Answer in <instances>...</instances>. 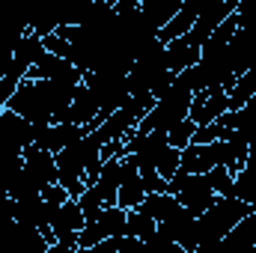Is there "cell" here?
<instances>
[{
    "label": "cell",
    "mask_w": 256,
    "mask_h": 253,
    "mask_svg": "<svg viewBox=\"0 0 256 253\" xmlns=\"http://www.w3.org/2000/svg\"><path fill=\"white\" fill-rule=\"evenodd\" d=\"M250 212H254V208L244 206V202H238V200H224V196H218V202H214L208 212H202V214L196 218V236H200L196 253H214V248H218Z\"/></svg>",
    "instance_id": "cell-1"
},
{
    "label": "cell",
    "mask_w": 256,
    "mask_h": 253,
    "mask_svg": "<svg viewBox=\"0 0 256 253\" xmlns=\"http://www.w3.org/2000/svg\"><path fill=\"white\" fill-rule=\"evenodd\" d=\"M226 110H230L226 90H224V86H212V90H202V92H196V96H194L188 120H191L196 128H202V126L218 122Z\"/></svg>",
    "instance_id": "cell-2"
},
{
    "label": "cell",
    "mask_w": 256,
    "mask_h": 253,
    "mask_svg": "<svg viewBox=\"0 0 256 253\" xmlns=\"http://www.w3.org/2000/svg\"><path fill=\"white\" fill-rule=\"evenodd\" d=\"M48 238L39 230L12 224L3 236H0V253H48Z\"/></svg>",
    "instance_id": "cell-3"
},
{
    "label": "cell",
    "mask_w": 256,
    "mask_h": 253,
    "mask_svg": "<svg viewBox=\"0 0 256 253\" xmlns=\"http://www.w3.org/2000/svg\"><path fill=\"white\" fill-rule=\"evenodd\" d=\"M176 202L182 208H188L194 218H200L202 212H208L214 202H218V194L208 185V176H188L185 188L176 194Z\"/></svg>",
    "instance_id": "cell-4"
},
{
    "label": "cell",
    "mask_w": 256,
    "mask_h": 253,
    "mask_svg": "<svg viewBox=\"0 0 256 253\" xmlns=\"http://www.w3.org/2000/svg\"><path fill=\"white\" fill-rule=\"evenodd\" d=\"M24 176L39 188V194L48 185H57V161L51 152H42L36 146L24 149Z\"/></svg>",
    "instance_id": "cell-5"
},
{
    "label": "cell",
    "mask_w": 256,
    "mask_h": 253,
    "mask_svg": "<svg viewBox=\"0 0 256 253\" xmlns=\"http://www.w3.org/2000/svg\"><path fill=\"white\" fill-rule=\"evenodd\" d=\"M202 3L206 0H182V9L176 12V18L158 33V42L161 45H170V42H176V39H182V36H188L194 30V24H196V18H200V9H202Z\"/></svg>",
    "instance_id": "cell-6"
},
{
    "label": "cell",
    "mask_w": 256,
    "mask_h": 253,
    "mask_svg": "<svg viewBox=\"0 0 256 253\" xmlns=\"http://www.w3.org/2000/svg\"><path fill=\"white\" fill-rule=\"evenodd\" d=\"M90 131L84 126H48L42 134H39V140L33 143L36 149H42V152H51V155H57V152H63L66 146H72V143H78V140H84Z\"/></svg>",
    "instance_id": "cell-7"
},
{
    "label": "cell",
    "mask_w": 256,
    "mask_h": 253,
    "mask_svg": "<svg viewBox=\"0 0 256 253\" xmlns=\"http://www.w3.org/2000/svg\"><path fill=\"white\" fill-rule=\"evenodd\" d=\"M256 250V212H250L218 248L214 253H254Z\"/></svg>",
    "instance_id": "cell-8"
},
{
    "label": "cell",
    "mask_w": 256,
    "mask_h": 253,
    "mask_svg": "<svg viewBox=\"0 0 256 253\" xmlns=\"http://www.w3.org/2000/svg\"><path fill=\"white\" fill-rule=\"evenodd\" d=\"M164 51H167V68L176 72V74H182L185 68H194V66L202 60V48L194 45L188 36H182V39L164 45Z\"/></svg>",
    "instance_id": "cell-9"
},
{
    "label": "cell",
    "mask_w": 256,
    "mask_h": 253,
    "mask_svg": "<svg viewBox=\"0 0 256 253\" xmlns=\"http://www.w3.org/2000/svg\"><path fill=\"white\" fill-rule=\"evenodd\" d=\"M98 114H102V110H98L92 92L80 84V86H74V98H72V104H68V110H66V122L63 126H84L86 128Z\"/></svg>",
    "instance_id": "cell-10"
},
{
    "label": "cell",
    "mask_w": 256,
    "mask_h": 253,
    "mask_svg": "<svg viewBox=\"0 0 256 253\" xmlns=\"http://www.w3.org/2000/svg\"><path fill=\"white\" fill-rule=\"evenodd\" d=\"M179 9H182V0H140V12H143V18H146L158 33L176 18Z\"/></svg>",
    "instance_id": "cell-11"
},
{
    "label": "cell",
    "mask_w": 256,
    "mask_h": 253,
    "mask_svg": "<svg viewBox=\"0 0 256 253\" xmlns=\"http://www.w3.org/2000/svg\"><path fill=\"white\" fill-rule=\"evenodd\" d=\"M214 167V155H212V146H188L182 149V161H179V170L188 173V176H206L208 170Z\"/></svg>",
    "instance_id": "cell-12"
},
{
    "label": "cell",
    "mask_w": 256,
    "mask_h": 253,
    "mask_svg": "<svg viewBox=\"0 0 256 253\" xmlns=\"http://www.w3.org/2000/svg\"><path fill=\"white\" fill-rule=\"evenodd\" d=\"M48 51H45V42L39 39V36H33V33H24V39L15 45V54H12V63L18 66L21 72H30L33 66L39 63L42 57H45Z\"/></svg>",
    "instance_id": "cell-13"
},
{
    "label": "cell",
    "mask_w": 256,
    "mask_h": 253,
    "mask_svg": "<svg viewBox=\"0 0 256 253\" xmlns=\"http://www.w3.org/2000/svg\"><path fill=\"white\" fill-rule=\"evenodd\" d=\"M254 96H256V72H248V74L236 78V86L226 92L230 110H242V108H244Z\"/></svg>",
    "instance_id": "cell-14"
},
{
    "label": "cell",
    "mask_w": 256,
    "mask_h": 253,
    "mask_svg": "<svg viewBox=\"0 0 256 253\" xmlns=\"http://www.w3.org/2000/svg\"><path fill=\"white\" fill-rule=\"evenodd\" d=\"M126 218H128L126 208L110 206V208H104V212L98 214V220H92V224H98L108 238H122V236H126Z\"/></svg>",
    "instance_id": "cell-15"
},
{
    "label": "cell",
    "mask_w": 256,
    "mask_h": 253,
    "mask_svg": "<svg viewBox=\"0 0 256 253\" xmlns=\"http://www.w3.org/2000/svg\"><path fill=\"white\" fill-rule=\"evenodd\" d=\"M155 230H158V224H155L146 212H140V208L128 212V218H126V236L128 238H140V242H146V238H152Z\"/></svg>",
    "instance_id": "cell-16"
},
{
    "label": "cell",
    "mask_w": 256,
    "mask_h": 253,
    "mask_svg": "<svg viewBox=\"0 0 256 253\" xmlns=\"http://www.w3.org/2000/svg\"><path fill=\"white\" fill-rule=\"evenodd\" d=\"M173 206H176V196L170 194H146V200L140 202V212H146L155 224H161L173 212Z\"/></svg>",
    "instance_id": "cell-17"
},
{
    "label": "cell",
    "mask_w": 256,
    "mask_h": 253,
    "mask_svg": "<svg viewBox=\"0 0 256 253\" xmlns=\"http://www.w3.org/2000/svg\"><path fill=\"white\" fill-rule=\"evenodd\" d=\"M78 206H80V212H84V220L92 224V220H98V214L104 212V194L92 185V188H86L78 196Z\"/></svg>",
    "instance_id": "cell-18"
},
{
    "label": "cell",
    "mask_w": 256,
    "mask_h": 253,
    "mask_svg": "<svg viewBox=\"0 0 256 253\" xmlns=\"http://www.w3.org/2000/svg\"><path fill=\"white\" fill-rule=\"evenodd\" d=\"M179 161H182V152L173 149V146H164L161 155H158V161H155V173H158L164 182H170V179L179 173Z\"/></svg>",
    "instance_id": "cell-19"
},
{
    "label": "cell",
    "mask_w": 256,
    "mask_h": 253,
    "mask_svg": "<svg viewBox=\"0 0 256 253\" xmlns=\"http://www.w3.org/2000/svg\"><path fill=\"white\" fill-rule=\"evenodd\" d=\"M208 185L212 190L218 194V196H224V200H232V188H236V176L226 170V167H212L208 173Z\"/></svg>",
    "instance_id": "cell-20"
},
{
    "label": "cell",
    "mask_w": 256,
    "mask_h": 253,
    "mask_svg": "<svg viewBox=\"0 0 256 253\" xmlns=\"http://www.w3.org/2000/svg\"><path fill=\"white\" fill-rule=\"evenodd\" d=\"M194 134H196V126H194L191 120H182L179 126H173L170 131H167V143L173 146V149H188L191 146V140H194Z\"/></svg>",
    "instance_id": "cell-21"
},
{
    "label": "cell",
    "mask_w": 256,
    "mask_h": 253,
    "mask_svg": "<svg viewBox=\"0 0 256 253\" xmlns=\"http://www.w3.org/2000/svg\"><path fill=\"white\" fill-rule=\"evenodd\" d=\"M27 78V72H21L18 66L12 63V68H9V74L6 78H0V104L6 108L9 104V98L18 92V86H21V80Z\"/></svg>",
    "instance_id": "cell-22"
},
{
    "label": "cell",
    "mask_w": 256,
    "mask_h": 253,
    "mask_svg": "<svg viewBox=\"0 0 256 253\" xmlns=\"http://www.w3.org/2000/svg\"><path fill=\"white\" fill-rule=\"evenodd\" d=\"M146 248H149L152 253H182V250H179V244H176V242L161 230V226L152 232V238H146Z\"/></svg>",
    "instance_id": "cell-23"
},
{
    "label": "cell",
    "mask_w": 256,
    "mask_h": 253,
    "mask_svg": "<svg viewBox=\"0 0 256 253\" xmlns=\"http://www.w3.org/2000/svg\"><path fill=\"white\" fill-rule=\"evenodd\" d=\"M108 236H104V230L98 226V224H86L80 232H78V250H90V248H96L98 242H104Z\"/></svg>",
    "instance_id": "cell-24"
},
{
    "label": "cell",
    "mask_w": 256,
    "mask_h": 253,
    "mask_svg": "<svg viewBox=\"0 0 256 253\" xmlns=\"http://www.w3.org/2000/svg\"><path fill=\"white\" fill-rule=\"evenodd\" d=\"M42 200H45V206H48V208H60V206L68 202L72 196H68L60 185H48V188L42 190Z\"/></svg>",
    "instance_id": "cell-25"
},
{
    "label": "cell",
    "mask_w": 256,
    "mask_h": 253,
    "mask_svg": "<svg viewBox=\"0 0 256 253\" xmlns=\"http://www.w3.org/2000/svg\"><path fill=\"white\" fill-rule=\"evenodd\" d=\"M15 224V202L9 196H0V236Z\"/></svg>",
    "instance_id": "cell-26"
},
{
    "label": "cell",
    "mask_w": 256,
    "mask_h": 253,
    "mask_svg": "<svg viewBox=\"0 0 256 253\" xmlns=\"http://www.w3.org/2000/svg\"><path fill=\"white\" fill-rule=\"evenodd\" d=\"M114 158H126V140H110L102 146V164L114 161Z\"/></svg>",
    "instance_id": "cell-27"
},
{
    "label": "cell",
    "mask_w": 256,
    "mask_h": 253,
    "mask_svg": "<svg viewBox=\"0 0 256 253\" xmlns=\"http://www.w3.org/2000/svg\"><path fill=\"white\" fill-rule=\"evenodd\" d=\"M143 179V190L146 194H167V182L158 176V173H146V176H140Z\"/></svg>",
    "instance_id": "cell-28"
},
{
    "label": "cell",
    "mask_w": 256,
    "mask_h": 253,
    "mask_svg": "<svg viewBox=\"0 0 256 253\" xmlns=\"http://www.w3.org/2000/svg\"><path fill=\"white\" fill-rule=\"evenodd\" d=\"M242 176H248L250 182H256V140H254V146H250V152H248V161H244V167L238 170ZM236 173V176H238Z\"/></svg>",
    "instance_id": "cell-29"
},
{
    "label": "cell",
    "mask_w": 256,
    "mask_h": 253,
    "mask_svg": "<svg viewBox=\"0 0 256 253\" xmlns=\"http://www.w3.org/2000/svg\"><path fill=\"white\" fill-rule=\"evenodd\" d=\"M78 253H120V238H104V242H98L96 248H90V250H78Z\"/></svg>",
    "instance_id": "cell-30"
},
{
    "label": "cell",
    "mask_w": 256,
    "mask_h": 253,
    "mask_svg": "<svg viewBox=\"0 0 256 253\" xmlns=\"http://www.w3.org/2000/svg\"><path fill=\"white\" fill-rule=\"evenodd\" d=\"M48 253H78V248H66V244H51Z\"/></svg>",
    "instance_id": "cell-31"
},
{
    "label": "cell",
    "mask_w": 256,
    "mask_h": 253,
    "mask_svg": "<svg viewBox=\"0 0 256 253\" xmlns=\"http://www.w3.org/2000/svg\"><path fill=\"white\" fill-rule=\"evenodd\" d=\"M3 110H6V108H3V104H0V114H3Z\"/></svg>",
    "instance_id": "cell-32"
},
{
    "label": "cell",
    "mask_w": 256,
    "mask_h": 253,
    "mask_svg": "<svg viewBox=\"0 0 256 253\" xmlns=\"http://www.w3.org/2000/svg\"><path fill=\"white\" fill-rule=\"evenodd\" d=\"M254 253H256V250H254Z\"/></svg>",
    "instance_id": "cell-33"
}]
</instances>
